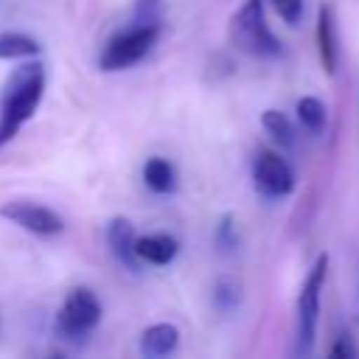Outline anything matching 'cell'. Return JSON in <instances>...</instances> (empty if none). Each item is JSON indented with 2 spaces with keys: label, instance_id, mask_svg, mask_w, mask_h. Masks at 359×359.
I'll return each instance as SVG.
<instances>
[{
  "label": "cell",
  "instance_id": "obj_20",
  "mask_svg": "<svg viewBox=\"0 0 359 359\" xmlns=\"http://www.w3.org/2000/svg\"><path fill=\"white\" fill-rule=\"evenodd\" d=\"M328 353H331L334 359H356V353H359V351H356V345H353L345 334H339V339L331 345V351H328Z\"/></svg>",
  "mask_w": 359,
  "mask_h": 359
},
{
  "label": "cell",
  "instance_id": "obj_9",
  "mask_svg": "<svg viewBox=\"0 0 359 359\" xmlns=\"http://www.w3.org/2000/svg\"><path fill=\"white\" fill-rule=\"evenodd\" d=\"M317 48H320V62H323L325 73H337L339 39H337V20H334L331 3L320 6V14H317Z\"/></svg>",
  "mask_w": 359,
  "mask_h": 359
},
{
  "label": "cell",
  "instance_id": "obj_21",
  "mask_svg": "<svg viewBox=\"0 0 359 359\" xmlns=\"http://www.w3.org/2000/svg\"><path fill=\"white\" fill-rule=\"evenodd\" d=\"M351 314H353V323L359 325V269H356V280H353V300H351Z\"/></svg>",
  "mask_w": 359,
  "mask_h": 359
},
{
  "label": "cell",
  "instance_id": "obj_5",
  "mask_svg": "<svg viewBox=\"0 0 359 359\" xmlns=\"http://www.w3.org/2000/svg\"><path fill=\"white\" fill-rule=\"evenodd\" d=\"M101 323V303L87 286H76L56 311V334L65 339H84Z\"/></svg>",
  "mask_w": 359,
  "mask_h": 359
},
{
  "label": "cell",
  "instance_id": "obj_16",
  "mask_svg": "<svg viewBox=\"0 0 359 359\" xmlns=\"http://www.w3.org/2000/svg\"><path fill=\"white\" fill-rule=\"evenodd\" d=\"M238 300H241V289H238L236 280H230V278H219V280L213 283V306H216L222 314L233 311V309L238 306Z\"/></svg>",
  "mask_w": 359,
  "mask_h": 359
},
{
  "label": "cell",
  "instance_id": "obj_12",
  "mask_svg": "<svg viewBox=\"0 0 359 359\" xmlns=\"http://www.w3.org/2000/svg\"><path fill=\"white\" fill-rule=\"evenodd\" d=\"M143 182L149 185V191L165 196V194H174L177 188V171L165 157H151L143 165Z\"/></svg>",
  "mask_w": 359,
  "mask_h": 359
},
{
  "label": "cell",
  "instance_id": "obj_15",
  "mask_svg": "<svg viewBox=\"0 0 359 359\" xmlns=\"http://www.w3.org/2000/svg\"><path fill=\"white\" fill-rule=\"evenodd\" d=\"M261 123H264V129H266L280 146H294L297 132H294V123L289 121L286 112H280V109H266V112L261 115Z\"/></svg>",
  "mask_w": 359,
  "mask_h": 359
},
{
  "label": "cell",
  "instance_id": "obj_19",
  "mask_svg": "<svg viewBox=\"0 0 359 359\" xmlns=\"http://www.w3.org/2000/svg\"><path fill=\"white\" fill-rule=\"evenodd\" d=\"M272 6L280 14V20L289 22V25H294L303 14V0H272Z\"/></svg>",
  "mask_w": 359,
  "mask_h": 359
},
{
  "label": "cell",
  "instance_id": "obj_11",
  "mask_svg": "<svg viewBox=\"0 0 359 359\" xmlns=\"http://www.w3.org/2000/svg\"><path fill=\"white\" fill-rule=\"evenodd\" d=\"M180 345V328L171 323H154L140 334V353L143 356H168Z\"/></svg>",
  "mask_w": 359,
  "mask_h": 359
},
{
  "label": "cell",
  "instance_id": "obj_18",
  "mask_svg": "<svg viewBox=\"0 0 359 359\" xmlns=\"http://www.w3.org/2000/svg\"><path fill=\"white\" fill-rule=\"evenodd\" d=\"M163 0H135L132 22H160Z\"/></svg>",
  "mask_w": 359,
  "mask_h": 359
},
{
  "label": "cell",
  "instance_id": "obj_6",
  "mask_svg": "<svg viewBox=\"0 0 359 359\" xmlns=\"http://www.w3.org/2000/svg\"><path fill=\"white\" fill-rule=\"evenodd\" d=\"M252 182L255 191L266 199H280L294 191V171L292 165L272 149H261L252 160Z\"/></svg>",
  "mask_w": 359,
  "mask_h": 359
},
{
  "label": "cell",
  "instance_id": "obj_7",
  "mask_svg": "<svg viewBox=\"0 0 359 359\" xmlns=\"http://www.w3.org/2000/svg\"><path fill=\"white\" fill-rule=\"evenodd\" d=\"M0 216L34 236H59L65 230V222L56 210L45 208V205H36V202H25V199H17V202H3L0 205Z\"/></svg>",
  "mask_w": 359,
  "mask_h": 359
},
{
  "label": "cell",
  "instance_id": "obj_13",
  "mask_svg": "<svg viewBox=\"0 0 359 359\" xmlns=\"http://www.w3.org/2000/svg\"><path fill=\"white\" fill-rule=\"evenodd\" d=\"M294 112H297V121H300V126H303L306 132L320 135V132L325 129L328 112H325V104H323L320 98H314V95H303V98L297 101Z\"/></svg>",
  "mask_w": 359,
  "mask_h": 359
},
{
  "label": "cell",
  "instance_id": "obj_17",
  "mask_svg": "<svg viewBox=\"0 0 359 359\" xmlns=\"http://www.w3.org/2000/svg\"><path fill=\"white\" fill-rule=\"evenodd\" d=\"M219 252H233L238 247V233L233 224V216H222V222L216 224V236H213Z\"/></svg>",
  "mask_w": 359,
  "mask_h": 359
},
{
  "label": "cell",
  "instance_id": "obj_1",
  "mask_svg": "<svg viewBox=\"0 0 359 359\" xmlns=\"http://www.w3.org/2000/svg\"><path fill=\"white\" fill-rule=\"evenodd\" d=\"M45 95V65L25 62L20 65L3 87L0 95V146H6L22 123H28Z\"/></svg>",
  "mask_w": 359,
  "mask_h": 359
},
{
  "label": "cell",
  "instance_id": "obj_10",
  "mask_svg": "<svg viewBox=\"0 0 359 359\" xmlns=\"http://www.w3.org/2000/svg\"><path fill=\"white\" fill-rule=\"evenodd\" d=\"M135 252L140 258V264H154V266H165L177 258L180 252V241L168 233H151V236H137L135 238Z\"/></svg>",
  "mask_w": 359,
  "mask_h": 359
},
{
  "label": "cell",
  "instance_id": "obj_4",
  "mask_svg": "<svg viewBox=\"0 0 359 359\" xmlns=\"http://www.w3.org/2000/svg\"><path fill=\"white\" fill-rule=\"evenodd\" d=\"M163 25L160 22H132L129 28L118 31L101 50L98 56V67L107 70V73H115V70H126L132 65H137L157 42Z\"/></svg>",
  "mask_w": 359,
  "mask_h": 359
},
{
  "label": "cell",
  "instance_id": "obj_8",
  "mask_svg": "<svg viewBox=\"0 0 359 359\" xmlns=\"http://www.w3.org/2000/svg\"><path fill=\"white\" fill-rule=\"evenodd\" d=\"M135 238H137V233H135V227H132L129 219L115 216V219L107 224V244H109V252L118 258V264H123V266L132 269V272L140 269V258H137V252H135Z\"/></svg>",
  "mask_w": 359,
  "mask_h": 359
},
{
  "label": "cell",
  "instance_id": "obj_2",
  "mask_svg": "<svg viewBox=\"0 0 359 359\" xmlns=\"http://www.w3.org/2000/svg\"><path fill=\"white\" fill-rule=\"evenodd\" d=\"M230 42L252 56V59H275L280 56V39L272 34L266 14H264V0H244V6L233 14L230 20Z\"/></svg>",
  "mask_w": 359,
  "mask_h": 359
},
{
  "label": "cell",
  "instance_id": "obj_3",
  "mask_svg": "<svg viewBox=\"0 0 359 359\" xmlns=\"http://www.w3.org/2000/svg\"><path fill=\"white\" fill-rule=\"evenodd\" d=\"M325 272H328V255H320L314 266L309 269L300 294H297V309H294V353L309 356L314 348L317 337V320H320V294L325 286Z\"/></svg>",
  "mask_w": 359,
  "mask_h": 359
},
{
  "label": "cell",
  "instance_id": "obj_14",
  "mask_svg": "<svg viewBox=\"0 0 359 359\" xmlns=\"http://www.w3.org/2000/svg\"><path fill=\"white\" fill-rule=\"evenodd\" d=\"M39 53V42L20 31H3L0 34V59H28Z\"/></svg>",
  "mask_w": 359,
  "mask_h": 359
}]
</instances>
